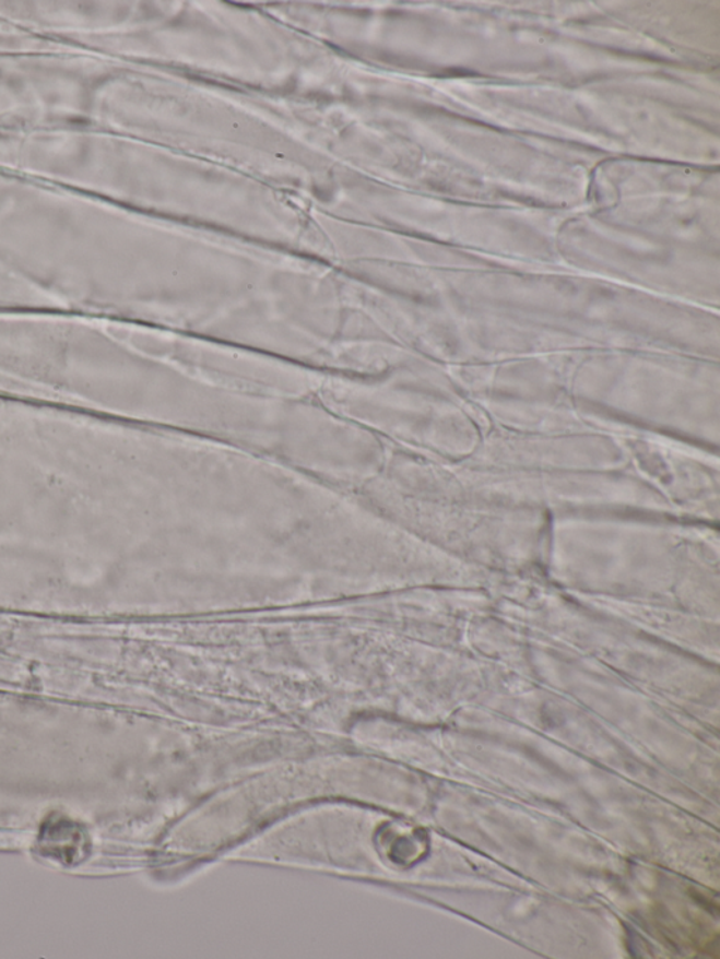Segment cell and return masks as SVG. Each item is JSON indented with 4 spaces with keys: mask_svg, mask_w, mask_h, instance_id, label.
Masks as SVG:
<instances>
[{
    "mask_svg": "<svg viewBox=\"0 0 720 959\" xmlns=\"http://www.w3.org/2000/svg\"><path fill=\"white\" fill-rule=\"evenodd\" d=\"M40 853L63 865L76 864L90 850V840L80 825L67 817H50L38 836Z\"/></svg>",
    "mask_w": 720,
    "mask_h": 959,
    "instance_id": "cell-1",
    "label": "cell"
}]
</instances>
